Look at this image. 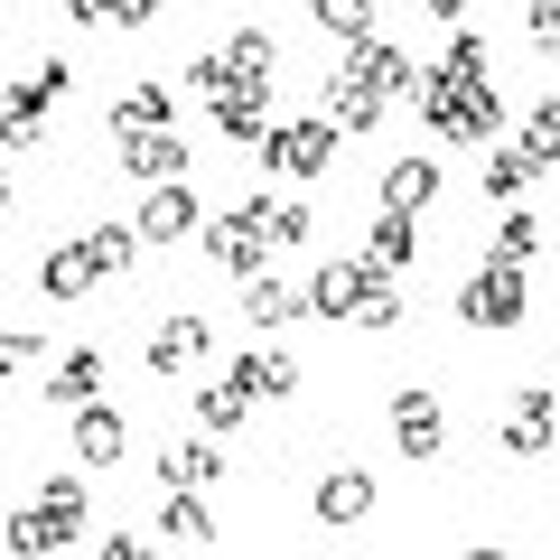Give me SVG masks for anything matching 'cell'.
Masks as SVG:
<instances>
[{
    "mask_svg": "<svg viewBox=\"0 0 560 560\" xmlns=\"http://www.w3.org/2000/svg\"><path fill=\"white\" fill-rule=\"evenodd\" d=\"M308 234H318L308 197H243V206H224L197 243H206V261H215V271L253 280V271H271V253H300Z\"/></svg>",
    "mask_w": 560,
    "mask_h": 560,
    "instance_id": "6da1fadb",
    "label": "cell"
},
{
    "mask_svg": "<svg viewBox=\"0 0 560 560\" xmlns=\"http://www.w3.org/2000/svg\"><path fill=\"white\" fill-rule=\"evenodd\" d=\"M300 300L318 308L327 327H401V290H393V271H374L364 253L318 261V280H308Z\"/></svg>",
    "mask_w": 560,
    "mask_h": 560,
    "instance_id": "7a4b0ae2",
    "label": "cell"
},
{
    "mask_svg": "<svg viewBox=\"0 0 560 560\" xmlns=\"http://www.w3.org/2000/svg\"><path fill=\"white\" fill-rule=\"evenodd\" d=\"M420 121H430V131L440 140H458V150H477V140H495L504 131V94L495 84H448L440 66H430V75H420Z\"/></svg>",
    "mask_w": 560,
    "mask_h": 560,
    "instance_id": "3957f363",
    "label": "cell"
},
{
    "mask_svg": "<svg viewBox=\"0 0 560 560\" xmlns=\"http://www.w3.org/2000/svg\"><path fill=\"white\" fill-rule=\"evenodd\" d=\"M66 75H75L66 57H38V66H20V75L0 84V150H38L47 140V113L66 103Z\"/></svg>",
    "mask_w": 560,
    "mask_h": 560,
    "instance_id": "277c9868",
    "label": "cell"
},
{
    "mask_svg": "<svg viewBox=\"0 0 560 560\" xmlns=\"http://www.w3.org/2000/svg\"><path fill=\"white\" fill-rule=\"evenodd\" d=\"M84 533V477H38V495L10 514V551L38 560V551H66Z\"/></svg>",
    "mask_w": 560,
    "mask_h": 560,
    "instance_id": "5b68a950",
    "label": "cell"
},
{
    "mask_svg": "<svg viewBox=\"0 0 560 560\" xmlns=\"http://www.w3.org/2000/svg\"><path fill=\"white\" fill-rule=\"evenodd\" d=\"M337 160H346V131L327 113H290V121H271V140H261V168H271V178H327Z\"/></svg>",
    "mask_w": 560,
    "mask_h": 560,
    "instance_id": "8992f818",
    "label": "cell"
},
{
    "mask_svg": "<svg viewBox=\"0 0 560 560\" xmlns=\"http://www.w3.org/2000/svg\"><path fill=\"white\" fill-rule=\"evenodd\" d=\"M560 448V383H514L504 393V458H551Z\"/></svg>",
    "mask_w": 560,
    "mask_h": 560,
    "instance_id": "52a82bcc",
    "label": "cell"
},
{
    "mask_svg": "<svg viewBox=\"0 0 560 560\" xmlns=\"http://www.w3.org/2000/svg\"><path fill=\"white\" fill-rule=\"evenodd\" d=\"M383 420H393V448L411 467H430L448 448V411H440V393H430V383H401L393 401H383Z\"/></svg>",
    "mask_w": 560,
    "mask_h": 560,
    "instance_id": "ba28073f",
    "label": "cell"
},
{
    "mask_svg": "<svg viewBox=\"0 0 560 560\" xmlns=\"http://www.w3.org/2000/svg\"><path fill=\"white\" fill-rule=\"evenodd\" d=\"M458 318L467 327H523L533 318V300H523V271H504V261H477V271H467V290H458Z\"/></svg>",
    "mask_w": 560,
    "mask_h": 560,
    "instance_id": "9c48e42d",
    "label": "cell"
},
{
    "mask_svg": "<svg viewBox=\"0 0 560 560\" xmlns=\"http://www.w3.org/2000/svg\"><path fill=\"white\" fill-rule=\"evenodd\" d=\"M131 234L140 243H187V234H206V197L197 187H150V197H140V215H131Z\"/></svg>",
    "mask_w": 560,
    "mask_h": 560,
    "instance_id": "30bf717a",
    "label": "cell"
},
{
    "mask_svg": "<svg viewBox=\"0 0 560 560\" xmlns=\"http://www.w3.org/2000/svg\"><path fill=\"white\" fill-rule=\"evenodd\" d=\"M206 355H215V327H206L197 308H168V318L150 327V374H197Z\"/></svg>",
    "mask_w": 560,
    "mask_h": 560,
    "instance_id": "8fae6325",
    "label": "cell"
},
{
    "mask_svg": "<svg viewBox=\"0 0 560 560\" xmlns=\"http://www.w3.org/2000/svg\"><path fill=\"white\" fill-rule=\"evenodd\" d=\"M346 75H364L383 103H401V94H420V75H430V66H420L411 47H393V38H364V47H346Z\"/></svg>",
    "mask_w": 560,
    "mask_h": 560,
    "instance_id": "7c38bea8",
    "label": "cell"
},
{
    "mask_svg": "<svg viewBox=\"0 0 560 560\" xmlns=\"http://www.w3.org/2000/svg\"><path fill=\"white\" fill-rule=\"evenodd\" d=\"M168 113H178V94H168L160 75H140V84H121V94H113L103 131H113V140H150V131H168Z\"/></svg>",
    "mask_w": 560,
    "mask_h": 560,
    "instance_id": "4fadbf2b",
    "label": "cell"
},
{
    "mask_svg": "<svg viewBox=\"0 0 560 560\" xmlns=\"http://www.w3.org/2000/svg\"><path fill=\"white\" fill-rule=\"evenodd\" d=\"M374 504H383V486L364 477V467H327V477H318V495H308V514L346 533V523H374Z\"/></svg>",
    "mask_w": 560,
    "mask_h": 560,
    "instance_id": "5bb4252c",
    "label": "cell"
},
{
    "mask_svg": "<svg viewBox=\"0 0 560 560\" xmlns=\"http://www.w3.org/2000/svg\"><path fill=\"white\" fill-rule=\"evenodd\" d=\"M224 374H234V383H243L253 401H290V393H300V374H308V364L290 355V346H243V355L224 364Z\"/></svg>",
    "mask_w": 560,
    "mask_h": 560,
    "instance_id": "9a60e30c",
    "label": "cell"
},
{
    "mask_svg": "<svg viewBox=\"0 0 560 560\" xmlns=\"http://www.w3.org/2000/svg\"><path fill=\"white\" fill-rule=\"evenodd\" d=\"M206 121H215V131L224 140H271V84H224V94L215 103H206Z\"/></svg>",
    "mask_w": 560,
    "mask_h": 560,
    "instance_id": "2e32d148",
    "label": "cell"
},
{
    "mask_svg": "<svg viewBox=\"0 0 560 560\" xmlns=\"http://www.w3.org/2000/svg\"><path fill=\"white\" fill-rule=\"evenodd\" d=\"M113 168H131V178H150V187H178V178H187V140H178V131L113 140Z\"/></svg>",
    "mask_w": 560,
    "mask_h": 560,
    "instance_id": "e0dca14e",
    "label": "cell"
},
{
    "mask_svg": "<svg viewBox=\"0 0 560 560\" xmlns=\"http://www.w3.org/2000/svg\"><path fill=\"white\" fill-rule=\"evenodd\" d=\"M66 440H75V458H84V467H121V448H131V420H121L113 401H84Z\"/></svg>",
    "mask_w": 560,
    "mask_h": 560,
    "instance_id": "ac0fdd59",
    "label": "cell"
},
{
    "mask_svg": "<svg viewBox=\"0 0 560 560\" xmlns=\"http://www.w3.org/2000/svg\"><path fill=\"white\" fill-rule=\"evenodd\" d=\"M318 113L337 121L346 140H355V131H374V121L393 113V103H383V94H374V84H364V75H346V66H337V75H327V94H318Z\"/></svg>",
    "mask_w": 560,
    "mask_h": 560,
    "instance_id": "d6986e66",
    "label": "cell"
},
{
    "mask_svg": "<svg viewBox=\"0 0 560 560\" xmlns=\"http://www.w3.org/2000/svg\"><path fill=\"white\" fill-rule=\"evenodd\" d=\"M103 383H113V364H103V346H66L57 374H47V401H66V411H84V401H103Z\"/></svg>",
    "mask_w": 560,
    "mask_h": 560,
    "instance_id": "ffe728a7",
    "label": "cell"
},
{
    "mask_svg": "<svg viewBox=\"0 0 560 560\" xmlns=\"http://www.w3.org/2000/svg\"><path fill=\"white\" fill-rule=\"evenodd\" d=\"M215 477H224V448L215 440H168L160 448V486H168V495H206Z\"/></svg>",
    "mask_w": 560,
    "mask_h": 560,
    "instance_id": "44dd1931",
    "label": "cell"
},
{
    "mask_svg": "<svg viewBox=\"0 0 560 560\" xmlns=\"http://www.w3.org/2000/svg\"><path fill=\"white\" fill-rule=\"evenodd\" d=\"M430 197H440V160H430V150H401V160L383 168V215H420Z\"/></svg>",
    "mask_w": 560,
    "mask_h": 560,
    "instance_id": "7402d4cb",
    "label": "cell"
},
{
    "mask_svg": "<svg viewBox=\"0 0 560 560\" xmlns=\"http://www.w3.org/2000/svg\"><path fill=\"white\" fill-rule=\"evenodd\" d=\"M243 327H253V337H271V327H290V318H300V290H290V280H280V271H253V280H243Z\"/></svg>",
    "mask_w": 560,
    "mask_h": 560,
    "instance_id": "603a6c76",
    "label": "cell"
},
{
    "mask_svg": "<svg viewBox=\"0 0 560 560\" xmlns=\"http://www.w3.org/2000/svg\"><path fill=\"white\" fill-rule=\"evenodd\" d=\"M541 178V160H533V140H495L486 150V197L495 206H523V187Z\"/></svg>",
    "mask_w": 560,
    "mask_h": 560,
    "instance_id": "cb8c5ba5",
    "label": "cell"
},
{
    "mask_svg": "<svg viewBox=\"0 0 560 560\" xmlns=\"http://www.w3.org/2000/svg\"><path fill=\"white\" fill-rule=\"evenodd\" d=\"M94 280H103V271H94V253H84V234H75V243H57V253L38 261V290H47V300H84Z\"/></svg>",
    "mask_w": 560,
    "mask_h": 560,
    "instance_id": "d4e9b609",
    "label": "cell"
},
{
    "mask_svg": "<svg viewBox=\"0 0 560 560\" xmlns=\"http://www.w3.org/2000/svg\"><path fill=\"white\" fill-rule=\"evenodd\" d=\"M215 57H224V75H234V84H271L280 47H271V28H234V38H224Z\"/></svg>",
    "mask_w": 560,
    "mask_h": 560,
    "instance_id": "484cf974",
    "label": "cell"
},
{
    "mask_svg": "<svg viewBox=\"0 0 560 560\" xmlns=\"http://www.w3.org/2000/svg\"><path fill=\"white\" fill-rule=\"evenodd\" d=\"M243 411H253V393H243L234 374L197 383V430H206V440H224V430H243Z\"/></svg>",
    "mask_w": 560,
    "mask_h": 560,
    "instance_id": "4316f807",
    "label": "cell"
},
{
    "mask_svg": "<svg viewBox=\"0 0 560 560\" xmlns=\"http://www.w3.org/2000/svg\"><path fill=\"white\" fill-rule=\"evenodd\" d=\"M533 253H541V215H533V206H504V215H495V243H486V261L523 271Z\"/></svg>",
    "mask_w": 560,
    "mask_h": 560,
    "instance_id": "83f0119b",
    "label": "cell"
},
{
    "mask_svg": "<svg viewBox=\"0 0 560 560\" xmlns=\"http://www.w3.org/2000/svg\"><path fill=\"white\" fill-rule=\"evenodd\" d=\"M57 10H66L75 28H150L168 0H57Z\"/></svg>",
    "mask_w": 560,
    "mask_h": 560,
    "instance_id": "f1b7e54d",
    "label": "cell"
},
{
    "mask_svg": "<svg viewBox=\"0 0 560 560\" xmlns=\"http://www.w3.org/2000/svg\"><path fill=\"white\" fill-rule=\"evenodd\" d=\"M308 20H318L327 28V38H346V47H364V38H383V10H374V0H308Z\"/></svg>",
    "mask_w": 560,
    "mask_h": 560,
    "instance_id": "f546056e",
    "label": "cell"
},
{
    "mask_svg": "<svg viewBox=\"0 0 560 560\" xmlns=\"http://www.w3.org/2000/svg\"><path fill=\"white\" fill-rule=\"evenodd\" d=\"M364 261H374V271H401V261H420L411 215H374V234H364Z\"/></svg>",
    "mask_w": 560,
    "mask_h": 560,
    "instance_id": "4dcf8cb0",
    "label": "cell"
},
{
    "mask_svg": "<svg viewBox=\"0 0 560 560\" xmlns=\"http://www.w3.org/2000/svg\"><path fill=\"white\" fill-rule=\"evenodd\" d=\"M440 75H448V84H495V47H486L477 28H458L448 57H440Z\"/></svg>",
    "mask_w": 560,
    "mask_h": 560,
    "instance_id": "1f68e13d",
    "label": "cell"
},
{
    "mask_svg": "<svg viewBox=\"0 0 560 560\" xmlns=\"http://www.w3.org/2000/svg\"><path fill=\"white\" fill-rule=\"evenodd\" d=\"M84 253H94V271H131L140 234H131V224H84Z\"/></svg>",
    "mask_w": 560,
    "mask_h": 560,
    "instance_id": "d6a6232c",
    "label": "cell"
},
{
    "mask_svg": "<svg viewBox=\"0 0 560 560\" xmlns=\"http://www.w3.org/2000/svg\"><path fill=\"white\" fill-rule=\"evenodd\" d=\"M160 533H168V541H215V514H206V495H168V504H160Z\"/></svg>",
    "mask_w": 560,
    "mask_h": 560,
    "instance_id": "836d02e7",
    "label": "cell"
},
{
    "mask_svg": "<svg viewBox=\"0 0 560 560\" xmlns=\"http://www.w3.org/2000/svg\"><path fill=\"white\" fill-rule=\"evenodd\" d=\"M523 140H533V160L560 168V94H541L533 113H523Z\"/></svg>",
    "mask_w": 560,
    "mask_h": 560,
    "instance_id": "e575fe53",
    "label": "cell"
},
{
    "mask_svg": "<svg viewBox=\"0 0 560 560\" xmlns=\"http://www.w3.org/2000/svg\"><path fill=\"white\" fill-rule=\"evenodd\" d=\"M38 364H47V346L28 327H0V374H38Z\"/></svg>",
    "mask_w": 560,
    "mask_h": 560,
    "instance_id": "d590c367",
    "label": "cell"
},
{
    "mask_svg": "<svg viewBox=\"0 0 560 560\" xmlns=\"http://www.w3.org/2000/svg\"><path fill=\"white\" fill-rule=\"evenodd\" d=\"M523 28H533L541 57H560V0H533V20H523Z\"/></svg>",
    "mask_w": 560,
    "mask_h": 560,
    "instance_id": "8d00e7d4",
    "label": "cell"
},
{
    "mask_svg": "<svg viewBox=\"0 0 560 560\" xmlns=\"http://www.w3.org/2000/svg\"><path fill=\"white\" fill-rule=\"evenodd\" d=\"M103 560H160V541H150V533H113V541H103Z\"/></svg>",
    "mask_w": 560,
    "mask_h": 560,
    "instance_id": "74e56055",
    "label": "cell"
},
{
    "mask_svg": "<svg viewBox=\"0 0 560 560\" xmlns=\"http://www.w3.org/2000/svg\"><path fill=\"white\" fill-rule=\"evenodd\" d=\"M411 10H430V20H448V28L467 20V0H411Z\"/></svg>",
    "mask_w": 560,
    "mask_h": 560,
    "instance_id": "f35d334b",
    "label": "cell"
},
{
    "mask_svg": "<svg viewBox=\"0 0 560 560\" xmlns=\"http://www.w3.org/2000/svg\"><path fill=\"white\" fill-rule=\"evenodd\" d=\"M458 560H504V551H495V541H467V551H458Z\"/></svg>",
    "mask_w": 560,
    "mask_h": 560,
    "instance_id": "ab89813d",
    "label": "cell"
},
{
    "mask_svg": "<svg viewBox=\"0 0 560 560\" xmlns=\"http://www.w3.org/2000/svg\"><path fill=\"white\" fill-rule=\"evenodd\" d=\"M0 206H10V160H0Z\"/></svg>",
    "mask_w": 560,
    "mask_h": 560,
    "instance_id": "60d3db41",
    "label": "cell"
},
{
    "mask_svg": "<svg viewBox=\"0 0 560 560\" xmlns=\"http://www.w3.org/2000/svg\"><path fill=\"white\" fill-rule=\"evenodd\" d=\"M374 10H393V0H374Z\"/></svg>",
    "mask_w": 560,
    "mask_h": 560,
    "instance_id": "b9f144b4",
    "label": "cell"
}]
</instances>
